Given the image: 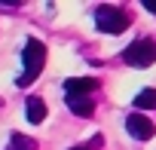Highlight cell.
Wrapping results in <instances>:
<instances>
[{"label": "cell", "mask_w": 156, "mask_h": 150, "mask_svg": "<svg viewBox=\"0 0 156 150\" xmlns=\"http://www.w3.org/2000/svg\"><path fill=\"white\" fill-rule=\"evenodd\" d=\"M22 64H25V70H22V77H19L16 83H19V86H31L40 73H43V64H46V46H43L40 40H28L25 49H22Z\"/></svg>", "instance_id": "cell-1"}, {"label": "cell", "mask_w": 156, "mask_h": 150, "mask_svg": "<svg viewBox=\"0 0 156 150\" xmlns=\"http://www.w3.org/2000/svg\"><path fill=\"white\" fill-rule=\"evenodd\" d=\"M95 25H98V31H104V34H122V31L132 25V16H129V9H122V6H98V9H95Z\"/></svg>", "instance_id": "cell-2"}, {"label": "cell", "mask_w": 156, "mask_h": 150, "mask_svg": "<svg viewBox=\"0 0 156 150\" xmlns=\"http://www.w3.org/2000/svg\"><path fill=\"white\" fill-rule=\"evenodd\" d=\"M122 61L132 64V67H150L156 61V43L150 37H141V40H132V46L122 49Z\"/></svg>", "instance_id": "cell-3"}, {"label": "cell", "mask_w": 156, "mask_h": 150, "mask_svg": "<svg viewBox=\"0 0 156 150\" xmlns=\"http://www.w3.org/2000/svg\"><path fill=\"white\" fill-rule=\"evenodd\" d=\"M126 132H129L135 141H147V138H153L156 126H153V120L144 116V113H129V116H126Z\"/></svg>", "instance_id": "cell-4"}, {"label": "cell", "mask_w": 156, "mask_h": 150, "mask_svg": "<svg viewBox=\"0 0 156 150\" xmlns=\"http://www.w3.org/2000/svg\"><path fill=\"white\" fill-rule=\"evenodd\" d=\"M101 83L95 77H70L64 80V95H92Z\"/></svg>", "instance_id": "cell-5"}, {"label": "cell", "mask_w": 156, "mask_h": 150, "mask_svg": "<svg viewBox=\"0 0 156 150\" xmlns=\"http://www.w3.org/2000/svg\"><path fill=\"white\" fill-rule=\"evenodd\" d=\"M64 101H67L70 113L83 116V120H89V116L95 113V101H92V95H64Z\"/></svg>", "instance_id": "cell-6"}, {"label": "cell", "mask_w": 156, "mask_h": 150, "mask_svg": "<svg viewBox=\"0 0 156 150\" xmlns=\"http://www.w3.org/2000/svg\"><path fill=\"white\" fill-rule=\"evenodd\" d=\"M25 110H28V120H31L34 126H40V123L46 120V104H43V98H40V95H28Z\"/></svg>", "instance_id": "cell-7"}, {"label": "cell", "mask_w": 156, "mask_h": 150, "mask_svg": "<svg viewBox=\"0 0 156 150\" xmlns=\"http://www.w3.org/2000/svg\"><path fill=\"white\" fill-rule=\"evenodd\" d=\"M6 150H37V141H34V138H28V135H22V132H12V135H9Z\"/></svg>", "instance_id": "cell-8"}, {"label": "cell", "mask_w": 156, "mask_h": 150, "mask_svg": "<svg viewBox=\"0 0 156 150\" xmlns=\"http://www.w3.org/2000/svg\"><path fill=\"white\" fill-rule=\"evenodd\" d=\"M135 110H156V89H144L135 95Z\"/></svg>", "instance_id": "cell-9"}, {"label": "cell", "mask_w": 156, "mask_h": 150, "mask_svg": "<svg viewBox=\"0 0 156 150\" xmlns=\"http://www.w3.org/2000/svg\"><path fill=\"white\" fill-rule=\"evenodd\" d=\"M144 9H147V12H153V16H156V0H144Z\"/></svg>", "instance_id": "cell-10"}, {"label": "cell", "mask_w": 156, "mask_h": 150, "mask_svg": "<svg viewBox=\"0 0 156 150\" xmlns=\"http://www.w3.org/2000/svg\"><path fill=\"white\" fill-rule=\"evenodd\" d=\"M98 147H101V135H95V138L89 141V150H98Z\"/></svg>", "instance_id": "cell-11"}, {"label": "cell", "mask_w": 156, "mask_h": 150, "mask_svg": "<svg viewBox=\"0 0 156 150\" xmlns=\"http://www.w3.org/2000/svg\"><path fill=\"white\" fill-rule=\"evenodd\" d=\"M70 150H89V147H83V144H80V147H70Z\"/></svg>", "instance_id": "cell-12"}]
</instances>
